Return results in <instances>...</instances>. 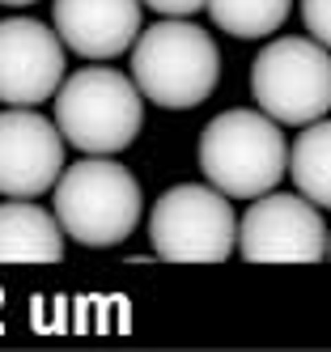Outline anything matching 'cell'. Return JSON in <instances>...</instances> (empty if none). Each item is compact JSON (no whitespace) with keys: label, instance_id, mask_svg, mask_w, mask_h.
<instances>
[{"label":"cell","instance_id":"2","mask_svg":"<svg viewBox=\"0 0 331 352\" xmlns=\"http://www.w3.org/2000/svg\"><path fill=\"white\" fill-rule=\"evenodd\" d=\"M56 128L64 144L89 157H115L145 128V98L127 72L115 68H81L60 81Z\"/></svg>","mask_w":331,"mask_h":352},{"label":"cell","instance_id":"6","mask_svg":"<svg viewBox=\"0 0 331 352\" xmlns=\"http://www.w3.org/2000/svg\"><path fill=\"white\" fill-rule=\"evenodd\" d=\"M250 94L276 123L306 128L331 111V52L314 38H276L250 68Z\"/></svg>","mask_w":331,"mask_h":352},{"label":"cell","instance_id":"17","mask_svg":"<svg viewBox=\"0 0 331 352\" xmlns=\"http://www.w3.org/2000/svg\"><path fill=\"white\" fill-rule=\"evenodd\" d=\"M327 255H331V234H327Z\"/></svg>","mask_w":331,"mask_h":352},{"label":"cell","instance_id":"15","mask_svg":"<svg viewBox=\"0 0 331 352\" xmlns=\"http://www.w3.org/2000/svg\"><path fill=\"white\" fill-rule=\"evenodd\" d=\"M145 9H153V13H162V17H191V13H200L209 0H140Z\"/></svg>","mask_w":331,"mask_h":352},{"label":"cell","instance_id":"12","mask_svg":"<svg viewBox=\"0 0 331 352\" xmlns=\"http://www.w3.org/2000/svg\"><path fill=\"white\" fill-rule=\"evenodd\" d=\"M285 174L314 208H331V119L327 115L306 123V132L293 140Z\"/></svg>","mask_w":331,"mask_h":352},{"label":"cell","instance_id":"5","mask_svg":"<svg viewBox=\"0 0 331 352\" xmlns=\"http://www.w3.org/2000/svg\"><path fill=\"white\" fill-rule=\"evenodd\" d=\"M149 242L166 263H225L238 242L229 195L213 183H178L162 191L149 212Z\"/></svg>","mask_w":331,"mask_h":352},{"label":"cell","instance_id":"11","mask_svg":"<svg viewBox=\"0 0 331 352\" xmlns=\"http://www.w3.org/2000/svg\"><path fill=\"white\" fill-rule=\"evenodd\" d=\"M64 230L56 212L30 199H5L0 204V263H60Z\"/></svg>","mask_w":331,"mask_h":352},{"label":"cell","instance_id":"9","mask_svg":"<svg viewBox=\"0 0 331 352\" xmlns=\"http://www.w3.org/2000/svg\"><path fill=\"white\" fill-rule=\"evenodd\" d=\"M64 170V136L30 107L0 111V195L34 199L56 187Z\"/></svg>","mask_w":331,"mask_h":352},{"label":"cell","instance_id":"1","mask_svg":"<svg viewBox=\"0 0 331 352\" xmlns=\"http://www.w3.org/2000/svg\"><path fill=\"white\" fill-rule=\"evenodd\" d=\"M132 52V81L145 102L166 111H191L209 102L221 81V52L187 17H162L158 26L136 34Z\"/></svg>","mask_w":331,"mask_h":352},{"label":"cell","instance_id":"10","mask_svg":"<svg viewBox=\"0 0 331 352\" xmlns=\"http://www.w3.org/2000/svg\"><path fill=\"white\" fill-rule=\"evenodd\" d=\"M140 0H56L51 21L64 47L85 60H115L140 34Z\"/></svg>","mask_w":331,"mask_h":352},{"label":"cell","instance_id":"8","mask_svg":"<svg viewBox=\"0 0 331 352\" xmlns=\"http://www.w3.org/2000/svg\"><path fill=\"white\" fill-rule=\"evenodd\" d=\"M60 34L39 17H5L0 21V102L5 107H39L60 89L68 60Z\"/></svg>","mask_w":331,"mask_h":352},{"label":"cell","instance_id":"13","mask_svg":"<svg viewBox=\"0 0 331 352\" xmlns=\"http://www.w3.org/2000/svg\"><path fill=\"white\" fill-rule=\"evenodd\" d=\"M293 0H209L213 26L234 38H268L285 26Z\"/></svg>","mask_w":331,"mask_h":352},{"label":"cell","instance_id":"16","mask_svg":"<svg viewBox=\"0 0 331 352\" xmlns=\"http://www.w3.org/2000/svg\"><path fill=\"white\" fill-rule=\"evenodd\" d=\"M0 5H34V0H0Z\"/></svg>","mask_w":331,"mask_h":352},{"label":"cell","instance_id":"7","mask_svg":"<svg viewBox=\"0 0 331 352\" xmlns=\"http://www.w3.org/2000/svg\"><path fill=\"white\" fill-rule=\"evenodd\" d=\"M234 250L250 263H319L327 255V225L301 191L285 195L272 187L242 212Z\"/></svg>","mask_w":331,"mask_h":352},{"label":"cell","instance_id":"4","mask_svg":"<svg viewBox=\"0 0 331 352\" xmlns=\"http://www.w3.org/2000/svg\"><path fill=\"white\" fill-rule=\"evenodd\" d=\"M289 144L264 111H225L200 132V174L229 199H255L285 179Z\"/></svg>","mask_w":331,"mask_h":352},{"label":"cell","instance_id":"14","mask_svg":"<svg viewBox=\"0 0 331 352\" xmlns=\"http://www.w3.org/2000/svg\"><path fill=\"white\" fill-rule=\"evenodd\" d=\"M301 17H306L310 38L331 52V0H301Z\"/></svg>","mask_w":331,"mask_h":352},{"label":"cell","instance_id":"3","mask_svg":"<svg viewBox=\"0 0 331 352\" xmlns=\"http://www.w3.org/2000/svg\"><path fill=\"white\" fill-rule=\"evenodd\" d=\"M56 221L64 238L85 242V246H119L132 238V230L140 225V208L145 195L136 174L111 162V157H89L64 166L56 179Z\"/></svg>","mask_w":331,"mask_h":352}]
</instances>
